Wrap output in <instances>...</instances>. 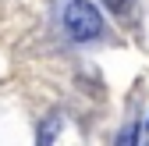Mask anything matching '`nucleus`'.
Returning <instances> with one entry per match:
<instances>
[{
    "label": "nucleus",
    "instance_id": "1",
    "mask_svg": "<svg viewBox=\"0 0 149 146\" xmlns=\"http://www.w3.org/2000/svg\"><path fill=\"white\" fill-rule=\"evenodd\" d=\"M64 29L74 43H89L96 39L103 32V18L96 11V4H89V0H71L64 4Z\"/></svg>",
    "mask_w": 149,
    "mask_h": 146
},
{
    "label": "nucleus",
    "instance_id": "2",
    "mask_svg": "<svg viewBox=\"0 0 149 146\" xmlns=\"http://www.w3.org/2000/svg\"><path fill=\"white\" fill-rule=\"evenodd\" d=\"M103 4L114 11L117 18H132V14H135V0H103Z\"/></svg>",
    "mask_w": 149,
    "mask_h": 146
}]
</instances>
